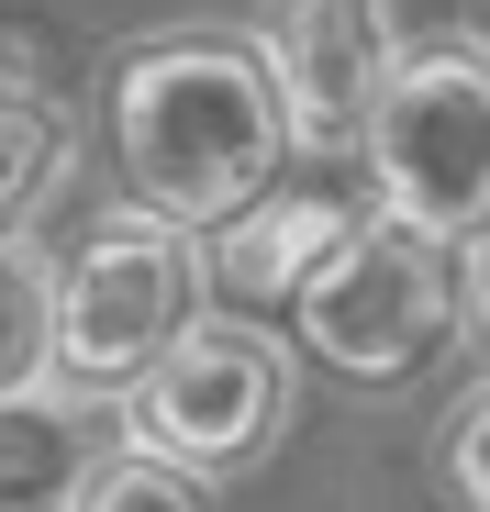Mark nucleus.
Segmentation results:
<instances>
[{
    "instance_id": "nucleus-1",
    "label": "nucleus",
    "mask_w": 490,
    "mask_h": 512,
    "mask_svg": "<svg viewBox=\"0 0 490 512\" xmlns=\"http://www.w3.org/2000/svg\"><path fill=\"white\" fill-rule=\"evenodd\" d=\"M101 123H112V167H123V212L168 223L190 245L234 234L290 167L279 90H268L257 45L223 23H179V34L123 45L101 78Z\"/></svg>"
},
{
    "instance_id": "nucleus-2",
    "label": "nucleus",
    "mask_w": 490,
    "mask_h": 512,
    "mask_svg": "<svg viewBox=\"0 0 490 512\" xmlns=\"http://www.w3.org/2000/svg\"><path fill=\"white\" fill-rule=\"evenodd\" d=\"M368 212L413 245H479L490 234V56L479 45H401L390 90L357 134Z\"/></svg>"
},
{
    "instance_id": "nucleus-3",
    "label": "nucleus",
    "mask_w": 490,
    "mask_h": 512,
    "mask_svg": "<svg viewBox=\"0 0 490 512\" xmlns=\"http://www.w3.org/2000/svg\"><path fill=\"white\" fill-rule=\"evenodd\" d=\"M290 435V346L257 334L245 312H201L168 357L123 390V446L179 468V479H245L268 468V446Z\"/></svg>"
},
{
    "instance_id": "nucleus-4",
    "label": "nucleus",
    "mask_w": 490,
    "mask_h": 512,
    "mask_svg": "<svg viewBox=\"0 0 490 512\" xmlns=\"http://www.w3.org/2000/svg\"><path fill=\"white\" fill-rule=\"evenodd\" d=\"M190 323H201V245L145 223V212H101L90 245L56 268V357H45V379L78 390V401H123Z\"/></svg>"
},
{
    "instance_id": "nucleus-5",
    "label": "nucleus",
    "mask_w": 490,
    "mask_h": 512,
    "mask_svg": "<svg viewBox=\"0 0 490 512\" xmlns=\"http://www.w3.org/2000/svg\"><path fill=\"white\" fill-rule=\"evenodd\" d=\"M290 312H301L312 368H335V379H357V390H401V379L446 346L457 290H446V256H435V245L368 223V234H357Z\"/></svg>"
},
{
    "instance_id": "nucleus-6",
    "label": "nucleus",
    "mask_w": 490,
    "mask_h": 512,
    "mask_svg": "<svg viewBox=\"0 0 490 512\" xmlns=\"http://www.w3.org/2000/svg\"><path fill=\"white\" fill-rule=\"evenodd\" d=\"M257 67L279 90L290 156H357L390 67H401V23L390 0H257Z\"/></svg>"
},
{
    "instance_id": "nucleus-7",
    "label": "nucleus",
    "mask_w": 490,
    "mask_h": 512,
    "mask_svg": "<svg viewBox=\"0 0 490 512\" xmlns=\"http://www.w3.org/2000/svg\"><path fill=\"white\" fill-rule=\"evenodd\" d=\"M368 223H379V212L346 201V190H268L234 234L201 245V290H234V301H301Z\"/></svg>"
},
{
    "instance_id": "nucleus-8",
    "label": "nucleus",
    "mask_w": 490,
    "mask_h": 512,
    "mask_svg": "<svg viewBox=\"0 0 490 512\" xmlns=\"http://www.w3.org/2000/svg\"><path fill=\"white\" fill-rule=\"evenodd\" d=\"M112 446H123V401H78L56 379L0 401V512H67Z\"/></svg>"
},
{
    "instance_id": "nucleus-9",
    "label": "nucleus",
    "mask_w": 490,
    "mask_h": 512,
    "mask_svg": "<svg viewBox=\"0 0 490 512\" xmlns=\"http://www.w3.org/2000/svg\"><path fill=\"white\" fill-rule=\"evenodd\" d=\"M67 167H78V112L0 67V245H34V223L67 201Z\"/></svg>"
},
{
    "instance_id": "nucleus-10",
    "label": "nucleus",
    "mask_w": 490,
    "mask_h": 512,
    "mask_svg": "<svg viewBox=\"0 0 490 512\" xmlns=\"http://www.w3.org/2000/svg\"><path fill=\"white\" fill-rule=\"evenodd\" d=\"M45 357H56V268L34 245H0V401L45 390Z\"/></svg>"
},
{
    "instance_id": "nucleus-11",
    "label": "nucleus",
    "mask_w": 490,
    "mask_h": 512,
    "mask_svg": "<svg viewBox=\"0 0 490 512\" xmlns=\"http://www.w3.org/2000/svg\"><path fill=\"white\" fill-rule=\"evenodd\" d=\"M67 512H212V490L179 479V468H156V457H134V446H112L90 479H78Z\"/></svg>"
},
{
    "instance_id": "nucleus-12",
    "label": "nucleus",
    "mask_w": 490,
    "mask_h": 512,
    "mask_svg": "<svg viewBox=\"0 0 490 512\" xmlns=\"http://www.w3.org/2000/svg\"><path fill=\"white\" fill-rule=\"evenodd\" d=\"M435 479H446L457 512H490V379L446 401V423H435Z\"/></svg>"
},
{
    "instance_id": "nucleus-13",
    "label": "nucleus",
    "mask_w": 490,
    "mask_h": 512,
    "mask_svg": "<svg viewBox=\"0 0 490 512\" xmlns=\"http://www.w3.org/2000/svg\"><path fill=\"white\" fill-rule=\"evenodd\" d=\"M468 323H479V346H490V234L468 245Z\"/></svg>"
},
{
    "instance_id": "nucleus-14",
    "label": "nucleus",
    "mask_w": 490,
    "mask_h": 512,
    "mask_svg": "<svg viewBox=\"0 0 490 512\" xmlns=\"http://www.w3.org/2000/svg\"><path fill=\"white\" fill-rule=\"evenodd\" d=\"M468 45H479V56H490V0H468Z\"/></svg>"
}]
</instances>
